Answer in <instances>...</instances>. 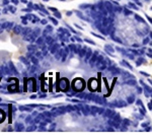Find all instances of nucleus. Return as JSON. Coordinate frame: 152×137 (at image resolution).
Here are the masks:
<instances>
[{
	"label": "nucleus",
	"instance_id": "4468645a",
	"mask_svg": "<svg viewBox=\"0 0 152 137\" xmlns=\"http://www.w3.org/2000/svg\"><path fill=\"white\" fill-rule=\"evenodd\" d=\"M126 105L127 104L125 101H122V100H119V101H118V108H123L126 106Z\"/></svg>",
	"mask_w": 152,
	"mask_h": 137
},
{
	"label": "nucleus",
	"instance_id": "a878e982",
	"mask_svg": "<svg viewBox=\"0 0 152 137\" xmlns=\"http://www.w3.org/2000/svg\"><path fill=\"white\" fill-rule=\"evenodd\" d=\"M136 89H137V92H138V94H142V92H143V89H142L140 86H137V85H136Z\"/></svg>",
	"mask_w": 152,
	"mask_h": 137
},
{
	"label": "nucleus",
	"instance_id": "7c9ffc66",
	"mask_svg": "<svg viewBox=\"0 0 152 137\" xmlns=\"http://www.w3.org/2000/svg\"><path fill=\"white\" fill-rule=\"evenodd\" d=\"M104 111H105V110L104 109V108H102V109H99V114H104Z\"/></svg>",
	"mask_w": 152,
	"mask_h": 137
},
{
	"label": "nucleus",
	"instance_id": "c03bdc74",
	"mask_svg": "<svg viewBox=\"0 0 152 137\" xmlns=\"http://www.w3.org/2000/svg\"><path fill=\"white\" fill-rule=\"evenodd\" d=\"M150 97H152V94H151V95H150Z\"/></svg>",
	"mask_w": 152,
	"mask_h": 137
},
{
	"label": "nucleus",
	"instance_id": "aec40b11",
	"mask_svg": "<svg viewBox=\"0 0 152 137\" xmlns=\"http://www.w3.org/2000/svg\"><path fill=\"white\" fill-rule=\"evenodd\" d=\"M114 11L122 12V11H123V8H122V7L120 6V5H118V7H117V6H115V7H114Z\"/></svg>",
	"mask_w": 152,
	"mask_h": 137
},
{
	"label": "nucleus",
	"instance_id": "c9c22d12",
	"mask_svg": "<svg viewBox=\"0 0 152 137\" xmlns=\"http://www.w3.org/2000/svg\"><path fill=\"white\" fill-rule=\"evenodd\" d=\"M138 46H139L138 44H133V47L134 48H138Z\"/></svg>",
	"mask_w": 152,
	"mask_h": 137
},
{
	"label": "nucleus",
	"instance_id": "f8f14e48",
	"mask_svg": "<svg viewBox=\"0 0 152 137\" xmlns=\"http://www.w3.org/2000/svg\"><path fill=\"white\" fill-rule=\"evenodd\" d=\"M99 108L97 107H92V108H90V114H92V115H95L96 113H99Z\"/></svg>",
	"mask_w": 152,
	"mask_h": 137
},
{
	"label": "nucleus",
	"instance_id": "ea45409f",
	"mask_svg": "<svg viewBox=\"0 0 152 137\" xmlns=\"http://www.w3.org/2000/svg\"><path fill=\"white\" fill-rule=\"evenodd\" d=\"M148 81H149V84H150L152 85V80H150V79H148Z\"/></svg>",
	"mask_w": 152,
	"mask_h": 137
},
{
	"label": "nucleus",
	"instance_id": "37998d69",
	"mask_svg": "<svg viewBox=\"0 0 152 137\" xmlns=\"http://www.w3.org/2000/svg\"><path fill=\"white\" fill-rule=\"evenodd\" d=\"M149 45H150V46H152V42H149Z\"/></svg>",
	"mask_w": 152,
	"mask_h": 137
},
{
	"label": "nucleus",
	"instance_id": "4be33fe9",
	"mask_svg": "<svg viewBox=\"0 0 152 137\" xmlns=\"http://www.w3.org/2000/svg\"><path fill=\"white\" fill-rule=\"evenodd\" d=\"M92 35H94V37H97V38H99V39H102V40H105V39L104 38V37L102 36H99V35H97V34H95V33H94V32H92Z\"/></svg>",
	"mask_w": 152,
	"mask_h": 137
},
{
	"label": "nucleus",
	"instance_id": "bb28decb",
	"mask_svg": "<svg viewBox=\"0 0 152 137\" xmlns=\"http://www.w3.org/2000/svg\"><path fill=\"white\" fill-rule=\"evenodd\" d=\"M140 73L142 75H144V76H146V77H150V75L148 74V73H146V72H144V71H140Z\"/></svg>",
	"mask_w": 152,
	"mask_h": 137
},
{
	"label": "nucleus",
	"instance_id": "393cba45",
	"mask_svg": "<svg viewBox=\"0 0 152 137\" xmlns=\"http://www.w3.org/2000/svg\"><path fill=\"white\" fill-rule=\"evenodd\" d=\"M136 104L138 105V106H141L142 108H144V106H143V104H142V101H141V100H137V101H136Z\"/></svg>",
	"mask_w": 152,
	"mask_h": 137
},
{
	"label": "nucleus",
	"instance_id": "20e7f679",
	"mask_svg": "<svg viewBox=\"0 0 152 137\" xmlns=\"http://www.w3.org/2000/svg\"><path fill=\"white\" fill-rule=\"evenodd\" d=\"M104 7H105V9H107L109 12H114V5L112 4V2H110V1H105L104 2Z\"/></svg>",
	"mask_w": 152,
	"mask_h": 137
},
{
	"label": "nucleus",
	"instance_id": "4c0bfd02",
	"mask_svg": "<svg viewBox=\"0 0 152 137\" xmlns=\"http://www.w3.org/2000/svg\"><path fill=\"white\" fill-rule=\"evenodd\" d=\"M75 39H76V40H77V41H78V42H81V39L77 38V37H76V38H75Z\"/></svg>",
	"mask_w": 152,
	"mask_h": 137
},
{
	"label": "nucleus",
	"instance_id": "f257e3e1",
	"mask_svg": "<svg viewBox=\"0 0 152 137\" xmlns=\"http://www.w3.org/2000/svg\"><path fill=\"white\" fill-rule=\"evenodd\" d=\"M97 86H99L97 80L95 79V78H90L89 81H88V87H89V89L91 90V92H94V90H96Z\"/></svg>",
	"mask_w": 152,
	"mask_h": 137
},
{
	"label": "nucleus",
	"instance_id": "423d86ee",
	"mask_svg": "<svg viewBox=\"0 0 152 137\" xmlns=\"http://www.w3.org/2000/svg\"><path fill=\"white\" fill-rule=\"evenodd\" d=\"M134 101H135V95H129V97H127V100H126L127 104H133Z\"/></svg>",
	"mask_w": 152,
	"mask_h": 137
},
{
	"label": "nucleus",
	"instance_id": "cd10ccee",
	"mask_svg": "<svg viewBox=\"0 0 152 137\" xmlns=\"http://www.w3.org/2000/svg\"><path fill=\"white\" fill-rule=\"evenodd\" d=\"M107 68V64H102V66H99V70H104Z\"/></svg>",
	"mask_w": 152,
	"mask_h": 137
},
{
	"label": "nucleus",
	"instance_id": "0eeeda50",
	"mask_svg": "<svg viewBox=\"0 0 152 137\" xmlns=\"http://www.w3.org/2000/svg\"><path fill=\"white\" fill-rule=\"evenodd\" d=\"M104 60V55H102H102H99L96 62H95V63H96V66H99L100 64H102V62Z\"/></svg>",
	"mask_w": 152,
	"mask_h": 137
},
{
	"label": "nucleus",
	"instance_id": "f704fd0d",
	"mask_svg": "<svg viewBox=\"0 0 152 137\" xmlns=\"http://www.w3.org/2000/svg\"><path fill=\"white\" fill-rule=\"evenodd\" d=\"M135 2H136V3H137V4H138V5H139V6H141V3H140V2H139V1H138V0H135Z\"/></svg>",
	"mask_w": 152,
	"mask_h": 137
},
{
	"label": "nucleus",
	"instance_id": "412c9836",
	"mask_svg": "<svg viewBox=\"0 0 152 137\" xmlns=\"http://www.w3.org/2000/svg\"><path fill=\"white\" fill-rule=\"evenodd\" d=\"M123 123H124L125 126H128V125H130V124H131V122H130L129 119H124L123 120Z\"/></svg>",
	"mask_w": 152,
	"mask_h": 137
},
{
	"label": "nucleus",
	"instance_id": "6e6552de",
	"mask_svg": "<svg viewBox=\"0 0 152 137\" xmlns=\"http://www.w3.org/2000/svg\"><path fill=\"white\" fill-rule=\"evenodd\" d=\"M113 120H114L115 122H117V123H121L122 121H123V120L121 119V117H120V114H116L114 116V118H113Z\"/></svg>",
	"mask_w": 152,
	"mask_h": 137
},
{
	"label": "nucleus",
	"instance_id": "72a5a7b5",
	"mask_svg": "<svg viewBox=\"0 0 152 137\" xmlns=\"http://www.w3.org/2000/svg\"><path fill=\"white\" fill-rule=\"evenodd\" d=\"M148 124L149 123H143V124H142V127H147V126H148Z\"/></svg>",
	"mask_w": 152,
	"mask_h": 137
},
{
	"label": "nucleus",
	"instance_id": "2f4dec72",
	"mask_svg": "<svg viewBox=\"0 0 152 137\" xmlns=\"http://www.w3.org/2000/svg\"><path fill=\"white\" fill-rule=\"evenodd\" d=\"M126 55H127V56H128V57L130 58V59L134 60V58H135V57H134V56H133V55H132V54H126Z\"/></svg>",
	"mask_w": 152,
	"mask_h": 137
},
{
	"label": "nucleus",
	"instance_id": "dca6fc26",
	"mask_svg": "<svg viewBox=\"0 0 152 137\" xmlns=\"http://www.w3.org/2000/svg\"><path fill=\"white\" fill-rule=\"evenodd\" d=\"M142 62L143 63H146V61L143 59V58H139L138 60L136 61V66H140L142 64Z\"/></svg>",
	"mask_w": 152,
	"mask_h": 137
},
{
	"label": "nucleus",
	"instance_id": "7ed1b4c3",
	"mask_svg": "<svg viewBox=\"0 0 152 137\" xmlns=\"http://www.w3.org/2000/svg\"><path fill=\"white\" fill-rule=\"evenodd\" d=\"M97 57H99V52H97V51H95V52H94V54H92L91 58L89 59L90 65H91V66H94V63L96 62V60H97Z\"/></svg>",
	"mask_w": 152,
	"mask_h": 137
},
{
	"label": "nucleus",
	"instance_id": "5701e85b",
	"mask_svg": "<svg viewBox=\"0 0 152 137\" xmlns=\"http://www.w3.org/2000/svg\"><path fill=\"white\" fill-rule=\"evenodd\" d=\"M149 42H150V39L149 38H145L143 40V45H146V44H149Z\"/></svg>",
	"mask_w": 152,
	"mask_h": 137
},
{
	"label": "nucleus",
	"instance_id": "c85d7f7f",
	"mask_svg": "<svg viewBox=\"0 0 152 137\" xmlns=\"http://www.w3.org/2000/svg\"><path fill=\"white\" fill-rule=\"evenodd\" d=\"M89 6H90L89 4H82V5H80V7H81V8H88Z\"/></svg>",
	"mask_w": 152,
	"mask_h": 137
},
{
	"label": "nucleus",
	"instance_id": "9b49d317",
	"mask_svg": "<svg viewBox=\"0 0 152 137\" xmlns=\"http://www.w3.org/2000/svg\"><path fill=\"white\" fill-rule=\"evenodd\" d=\"M121 64H122V65H123V66H125V67L129 68V69H130V70H132V69H133V67H132V66H131V65H130V64H129V63H128V62H127V61H126V60H123V61H122V62H121Z\"/></svg>",
	"mask_w": 152,
	"mask_h": 137
},
{
	"label": "nucleus",
	"instance_id": "a19ab883",
	"mask_svg": "<svg viewBox=\"0 0 152 137\" xmlns=\"http://www.w3.org/2000/svg\"><path fill=\"white\" fill-rule=\"evenodd\" d=\"M148 52L152 54V49H149V50H148Z\"/></svg>",
	"mask_w": 152,
	"mask_h": 137
},
{
	"label": "nucleus",
	"instance_id": "ddd939ff",
	"mask_svg": "<svg viewBox=\"0 0 152 137\" xmlns=\"http://www.w3.org/2000/svg\"><path fill=\"white\" fill-rule=\"evenodd\" d=\"M86 51H87V48L85 47V48H83V49H80L79 50V56L80 57H83V56L86 54Z\"/></svg>",
	"mask_w": 152,
	"mask_h": 137
},
{
	"label": "nucleus",
	"instance_id": "e433bc0d",
	"mask_svg": "<svg viewBox=\"0 0 152 137\" xmlns=\"http://www.w3.org/2000/svg\"><path fill=\"white\" fill-rule=\"evenodd\" d=\"M147 56H148V57H150V58H152V54H151V55H150V53H147Z\"/></svg>",
	"mask_w": 152,
	"mask_h": 137
},
{
	"label": "nucleus",
	"instance_id": "a211bd4d",
	"mask_svg": "<svg viewBox=\"0 0 152 137\" xmlns=\"http://www.w3.org/2000/svg\"><path fill=\"white\" fill-rule=\"evenodd\" d=\"M105 49H107V50H109L110 52H112V53L115 52V49L113 48V46L112 45H109V44H107V45H105Z\"/></svg>",
	"mask_w": 152,
	"mask_h": 137
},
{
	"label": "nucleus",
	"instance_id": "f03ea898",
	"mask_svg": "<svg viewBox=\"0 0 152 137\" xmlns=\"http://www.w3.org/2000/svg\"><path fill=\"white\" fill-rule=\"evenodd\" d=\"M115 115H116V112H115L113 109H107V110L104 111V116H105V117H107V118H110V119H113V118H114Z\"/></svg>",
	"mask_w": 152,
	"mask_h": 137
},
{
	"label": "nucleus",
	"instance_id": "9d476101",
	"mask_svg": "<svg viewBox=\"0 0 152 137\" xmlns=\"http://www.w3.org/2000/svg\"><path fill=\"white\" fill-rule=\"evenodd\" d=\"M134 18H135V19H136V21H138L139 23H145V19L142 18L141 16L139 15V14H134Z\"/></svg>",
	"mask_w": 152,
	"mask_h": 137
},
{
	"label": "nucleus",
	"instance_id": "79ce46f5",
	"mask_svg": "<svg viewBox=\"0 0 152 137\" xmlns=\"http://www.w3.org/2000/svg\"><path fill=\"white\" fill-rule=\"evenodd\" d=\"M150 38L152 39V32H150Z\"/></svg>",
	"mask_w": 152,
	"mask_h": 137
},
{
	"label": "nucleus",
	"instance_id": "1a4fd4ad",
	"mask_svg": "<svg viewBox=\"0 0 152 137\" xmlns=\"http://www.w3.org/2000/svg\"><path fill=\"white\" fill-rule=\"evenodd\" d=\"M91 56H92V51L90 50V49H87L86 54H85V59H86V60H89L90 58H91Z\"/></svg>",
	"mask_w": 152,
	"mask_h": 137
},
{
	"label": "nucleus",
	"instance_id": "c756f323",
	"mask_svg": "<svg viewBox=\"0 0 152 137\" xmlns=\"http://www.w3.org/2000/svg\"><path fill=\"white\" fill-rule=\"evenodd\" d=\"M146 18L148 19V21H149V23H150L152 24V18H150V16H149V15H147V14H146Z\"/></svg>",
	"mask_w": 152,
	"mask_h": 137
},
{
	"label": "nucleus",
	"instance_id": "39448f33",
	"mask_svg": "<svg viewBox=\"0 0 152 137\" xmlns=\"http://www.w3.org/2000/svg\"><path fill=\"white\" fill-rule=\"evenodd\" d=\"M126 84H128V85H135L136 86V84H137V81H136V79L135 78H131V79H129V80H127L126 81Z\"/></svg>",
	"mask_w": 152,
	"mask_h": 137
},
{
	"label": "nucleus",
	"instance_id": "58836bf2",
	"mask_svg": "<svg viewBox=\"0 0 152 137\" xmlns=\"http://www.w3.org/2000/svg\"><path fill=\"white\" fill-rule=\"evenodd\" d=\"M42 23H44V24L47 23V21H45V19H44V21H42Z\"/></svg>",
	"mask_w": 152,
	"mask_h": 137
},
{
	"label": "nucleus",
	"instance_id": "f3484780",
	"mask_svg": "<svg viewBox=\"0 0 152 137\" xmlns=\"http://www.w3.org/2000/svg\"><path fill=\"white\" fill-rule=\"evenodd\" d=\"M128 6H129V7H131V8H134L135 10H138V9H139L138 7L136 6V4H135V3H133V2H129Z\"/></svg>",
	"mask_w": 152,
	"mask_h": 137
},
{
	"label": "nucleus",
	"instance_id": "6ab92c4d",
	"mask_svg": "<svg viewBox=\"0 0 152 137\" xmlns=\"http://www.w3.org/2000/svg\"><path fill=\"white\" fill-rule=\"evenodd\" d=\"M123 11H124L125 15H131V14H132V11H131V10H129L128 8H124V9H123Z\"/></svg>",
	"mask_w": 152,
	"mask_h": 137
},
{
	"label": "nucleus",
	"instance_id": "a18cd8bd",
	"mask_svg": "<svg viewBox=\"0 0 152 137\" xmlns=\"http://www.w3.org/2000/svg\"><path fill=\"white\" fill-rule=\"evenodd\" d=\"M151 10H152V7H151Z\"/></svg>",
	"mask_w": 152,
	"mask_h": 137
},
{
	"label": "nucleus",
	"instance_id": "2eb2a0df",
	"mask_svg": "<svg viewBox=\"0 0 152 137\" xmlns=\"http://www.w3.org/2000/svg\"><path fill=\"white\" fill-rule=\"evenodd\" d=\"M89 112H90V108H89V106H85V108L83 109V114L84 115H88L89 114Z\"/></svg>",
	"mask_w": 152,
	"mask_h": 137
},
{
	"label": "nucleus",
	"instance_id": "b1692460",
	"mask_svg": "<svg viewBox=\"0 0 152 137\" xmlns=\"http://www.w3.org/2000/svg\"><path fill=\"white\" fill-rule=\"evenodd\" d=\"M85 42H87V43H89V44H91V45H95V43L94 42V41H91V40H89V39H87V38H85Z\"/></svg>",
	"mask_w": 152,
	"mask_h": 137
},
{
	"label": "nucleus",
	"instance_id": "473e14b6",
	"mask_svg": "<svg viewBox=\"0 0 152 137\" xmlns=\"http://www.w3.org/2000/svg\"><path fill=\"white\" fill-rule=\"evenodd\" d=\"M148 109H149V110H151V109H152V101L148 104Z\"/></svg>",
	"mask_w": 152,
	"mask_h": 137
},
{
	"label": "nucleus",
	"instance_id": "49530a36",
	"mask_svg": "<svg viewBox=\"0 0 152 137\" xmlns=\"http://www.w3.org/2000/svg\"><path fill=\"white\" fill-rule=\"evenodd\" d=\"M118 1H119V0H118Z\"/></svg>",
	"mask_w": 152,
	"mask_h": 137
}]
</instances>
